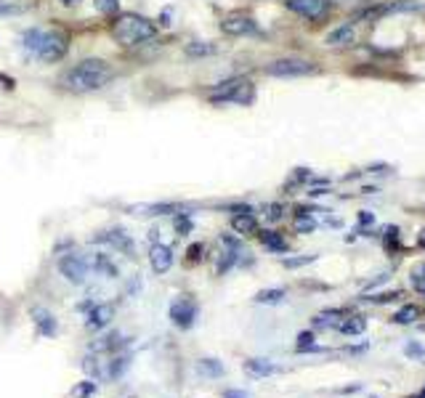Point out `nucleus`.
<instances>
[{
	"label": "nucleus",
	"instance_id": "nucleus-1",
	"mask_svg": "<svg viewBox=\"0 0 425 398\" xmlns=\"http://www.w3.org/2000/svg\"><path fill=\"white\" fill-rule=\"evenodd\" d=\"M112 80H115V69L106 64L104 59H82L80 64L69 66L59 82L64 91L82 96V93L101 91Z\"/></svg>",
	"mask_w": 425,
	"mask_h": 398
},
{
	"label": "nucleus",
	"instance_id": "nucleus-2",
	"mask_svg": "<svg viewBox=\"0 0 425 398\" xmlns=\"http://www.w3.org/2000/svg\"><path fill=\"white\" fill-rule=\"evenodd\" d=\"M24 48L29 53H35L40 61L45 64H56L66 56V48H69V40H66L64 32L59 29H27L24 32Z\"/></svg>",
	"mask_w": 425,
	"mask_h": 398
},
{
	"label": "nucleus",
	"instance_id": "nucleus-3",
	"mask_svg": "<svg viewBox=\"0 0 425 398\" xmlns=\"http://www.w3.org/2000/svg\"><path fill=\"white\" fill-rule=\"evenodd\" d=\"M157 35V24L152 19H146L141 13H120L117 22L112 24V38L117 40L120 45L133 48L141 45L146 40H152Z\"/></svg>",
	"mask_w": 425,
	"mask_h": 398
},
{
	"label": "nucleus",
	"instance_id": "nucleus-4",
	"mask_svg": "<svg viewBox=\"0 0 425 398\" xmlns=\"http://www.w3.org/2000/svg\"><path fill=\"white\" fill-rule=\"evenodd\" d=\"M210 104H239L250 106L255 101V85L247 78H231L218 82L210 93H208Z\"/></svg>",
	"mask_w": 425,
	"mask_h": 398
},
{
	"label": "nucleus",
	"instance_id": "nucleus-5",
	"mask_svg": "<svg viewBox=\"0 0 425 398\" xmlns=\"http://www.w3.org/2000/svg\"><path fill=\"white\" fill-rule=\"evenodd\" d=\"M319 66L308 59H298V56H290V59H277L266 66V75L271 78H305V75H317Z\"/></svg>",
	"mask_w": 425,
	"mask_h": 398
},
{
	"label": "nucleus",
	"instance_id": "nucleus-6",
	"mask_svg": "<svg viewBox=\"0 0 425 398\" xmlns=\"http://www.w3.org/2000/svg\"><path fill=\"white\" fill-rule=\"evenodd\" d=\"M88 271H91L88 258L75 255V252H66V255H62V260H59V274H62L66 281H72V284H82V281L88 279Z\"/></svg>",
	"mask_w": 425,
	"mask_h": 398
},
{
	"label": "nucleus",
	"instance_id": "nucleus-7",
	"mask_svg": "<svg viewBox=\"0 0 425 398\" xmlns=\"http://www.w3.org/2000/svg\"><path fill=\"white\" fill-rule=\"evenodd\" d=\"M284 6L308 22H319L330 13V0H284Z\"/></svg>",
	"mask_w": 425,
	"mask_h": 398
},
{
	"label": "nucleus",
	"instance_id": "nucleus-8",
	"mask_svg": "<svg viewBox=\"0 0 425 398\" xmlns=\"http://www.w3.org/2000/svg\"><path fill=\"white\" fill-rule=\"evenodd\" d=\"M194 318H197V303L192 300V297H178V300H173L171 305V321L178 327V330H189L192 324H194Z\"/></svg>",
	"mask_w": 425,
	"mask_h": 398
},
{
	"label": "nucleus",
	"instance_id": "nucleus-9",
	"mask_svg": "<svg viewBox=\"0 0 425 398\" xmlns=\"http://www.w3.org/2000/svg\"><path fill=\"white\" fill-rule=\"evenodd\" d=\"M221 29H224L226 35H231V38H242V35L255 32V22L247 13H231V16H226L224 22H221Z\"/></svg>",
	"mask_w": 425,
	"mask_h": 398
},
{
	"label": "nucleus",
	"instance_id": "nucleus-10",
	"mask_svg": "<svg viewBox=\"0 0 425 398\" xmlns=\"http://www.w3.org/2000/svg\"><path fill=\"white\" fill-rule=\"evenodd\" d=\"M149 263H152V271L154 274H168L173 265V250L168 247V244H159V242H154L152 244V250H149Z\"/></svg>",
	"mask_w": 425,
	"mask_h": 398
},
{
	"label": "nucleus",
	"instance_id": "nucleus-11",
	"mask_svg": "<svg viewBox=\"0 0 425 398\" xmlns=\"http://www.w3.org/2000/svg\"><path fill=\"white\" fill-rule=\"evenodd\" d=\"M112 316H115V308H112V305L96 303V305H91V314H88V318H85V327H88L91 332L104 330V327H109Z\"/></svg>",
	"mask_w": 425,
	"mask_h": 398
},
{
	"label": "nucleus",
	"instance_id": "nucleus-12",
	"mask_svg": "<svg viewBox=\"0 0 425 398\" xmlns=\"http://www.w3.org/2000/svg\"><path fill=\"white\" fill-rule=\"evenodd\" d=\"M32 321H35V330H38L40 337H56L59 332V324H56V316L45 308H32Z\"/></svg>",
	"mask_w": 425,
	"mask_h": 398
},
{
	"label": "nucleus",
	"instance_id": "nucleus-13",
	"mask_svg": "<svg viewBox=\"0 0 425 398\" xmlns=\"http://www.w3.org/2000/svg\"><path fill=\"white\" fill-rule=\"evenodd\" d=\"M96 242H106V244H112L115 250L125 252L128 258H133V252H136V244H133V239L122 231V228H112V231H106L101 237H96Z\"/></svg>",
	"mask_w": 425,
	"mask_h": 398
},
{
	"label": "nucleus",
	"instance_id": "nucleus-14",
	"mask_svg": "<svg viewBox=\"0 0 425 398\" xmlns=\"http://www.w3.org/2000/svg\"><path fill=\"white\" fill-rule=\"evenodd\" d=\"M231 228L237 231V234H242V237H250V234H258V221H255V215L250 212V207L247 210H239L231 215Z\"/></svg>",
	"mask_w": 425,
	"mask_h": 398
},
{
	"label": "nucleus",
	"instance_id": "nucleus-15",
	"mask_svg": "<svg viewBox=\"0 0 425 398\" xmlns=\"http://www.w3.org/2000/svg\"><path fill=\"white\" fill-rule=\"evenodd\" d=\"M356 40V32H354V24H340L335 27L330 35L324 38L327 45H335V48H343V45H351Z\"/></svg>",
	"mask_w": 425,
	"mask_h": 398
},
{
	"label": "nucleus",
	"instance_id": "nucleus-16",
	"mask_svg": "<svg viewBox=\"0 0 425 398\" xmlns=\"http://www.w3.org/2000/svg\"><path fill=\"white\" fill-rule=\"evenodd\" d=\"M88 265H91V271L104 274L106 279H117V274H120V268L112 263L109 255H93V258H88Z\"/></svg>",
	"mask_w": 425,
	"mask_h": 398
},
{
	"label": "nucleus",
	"instance_id": "nucleus-17",
	"mask_svg": "<svg viewBox=\"0 0 425 398\" xmlns=\"http://www.w3.org/2000/svg\"><path fill=\"white\" fill-rule=\"evenodd\" d=\"M245 371L252 374V377H268V374L277 371V367L271 361H266V358H247L245 361Z\"/></svg>",
	"mask_w": 425,
	"mask_h": 398
},
{
	"label": "nucleus",
	"instance_id": "nucleus-18",
	"mask_svg": "<svg viewBox=\"0 0 425 398\" xmlns=\"http://www.w3.org/2000/svg\"><path fill=\"white\" fill-rule=\"evenodd\" d=\"M128 210L133 212V215H165V212H178V207L175 205H131Z\"/></svg>",
	"mask_w": 425,
	"mask_h": 398
},
{
	"label": "nucleus",
	"instance_id": "nucleus-19",
	"mask_svg": "<svg viewBox=\"0 0 425 398\" xmlns=\"http://www.w3.org/2000/svg\"><path fill=\"white\" fill-rule=\"evenodd\" d=\"M425 0H396L383 6V13H404V11H423Z\"/></svg>",
	"mask_w": 425,
	"mask_h": 398
},
{
	"label": "nucleus",
	"instance_id": "nucleus-20",
	"mask_svg": "<svg viewBox=\"0 0 425 398\" xmlns=\"http://www.w3.org/2000/svg\"><path fill=\"white\" fill-rule=\"evenodd\" d=\"M343 311H327V314H319L317 321H314V327L317 330H338L340 327V321H343Z\"/></svg>",
	"mask_w": 425,
	"mask_h": 398
},
{
	"label": "nucleus",
	"instance_id": "nucleus-21",
	"mask_svg": "<svg viewBox=\"0 0 425 398\" xmlns=\"http://www.w3.org/2000/svg\"><path fill=\"white\" fill-rule=\"evenodd\" d=\"M292 226H295V231H298V234H311V231L317 228V221H314V215H311L308 210H298Z\"/></svg>",
	"mask_w": 425,
	"mask_h": 398
},
{
	"label": "nucleus",
	"instance_id": "nucleus-22",
	"mask_svg": "<svg viewBox=\"0 0 425 398\" xmlns=\"http://www.w3.org/2000/svg\"><path fill=\"white\" fill-rule=\"evenodd\" d=\"M258 237H261V242H264L268 250H274V252L287 250V242H284V239H282V234H277V231H261Z\"/></svg>",
	"mask_w": 425,
	"mask_h": 398
},
{
	"label": "nucleus",
	"instance_id": "nucleus-23",
	"mask_svg": "<svg viewBox=\"0 0 425 398\" xmlns=\"http://www.w3.org/2000/svg\"><path fill=\"white\" fill-rule=\"evenodd\" d=\"M197 371L205 374V377H221L224 374V364L215 361V358H202V361H197Z\"/></svg>",
	"mask_w": 425,
	"mask_h": 398
},
{
	"label": "nucleus",
	"instance_id": "nucleus-24",
	"mask_svg": "<svg viewBox=\"0 0 425 398\" xmlns=\"http://www.w3.org/2000/svg\"><path fill=\"white\" fill-rule=\"evenodd\" d=\"M364 327H367V324H364V318L361 316H345L338 330L343 332V334H361Z\"/></svg>",
	"mask_w": 425,
	"mask_h": 398
},
{
	"label": "nucleus",
	"instance_id": "nucleus-25",
	"mask_svg": "<svg viewBox=\"0 0 425 398\" xmlns=\"http://www.w3.org/2000/svg\"><path fill=\"white\" fill-rule=\"evenodd\" d=\"M96 393V380H80L75 388H72V398H91Z\"/></svg>",
	"mask_w": 425,
	"mask_h": 398
},
{
	"label": "nucleus",
	"instance_id": "nucleus-26",
	"mask_svg": "<svg viewBox=\"0 0 425 398\" xmlns=\"http://www.w3.org/2000/svg\"><path fill=\"white\" fill-rule=\"evenodd\" d=\"M284 300V290H261L258 295H255V303H282Z\"/></svg>",
	"mask_w": 425,
	"mask_h": 398
},
{
	"label": "nucleus",
	"instance_id": "nucleus-27",
	"mask_svg": "<svg viewBox=\"0 0 425 398\" xmlns=\"http://www.w3.org/2000/svg\"><path fill=\"white\" fill-rule=\"evenodd\" d=\"M186 53L189 56H210V53H215V45L212 43H189Z\"/></svg>",
	"mask_w": 425,
	"mask_h": 398
},
{
	"label": "nucleus",
	"instance_id": "nucleus-28",
	"mask_svg": "<svg viewBox=\"0 0 425 398\" xmlns=\"http://www.w3.org/2000/svg\"><path fill=\"white\" fill-rule=\"evenodd\" d=\"M415 318H417V308H415V305H404L401 311L394 314V321H396V324H412Z\"/></svg>",
	"mask_w": 425,
	"mask_h": 398
},
{
	"label": "nucleus",
	"instance_id": "nucleus-29",
	"mask_svg": "<svg viewBox=\"0 0 425 398\" xmlns=\"http://www.w3.org/2000/svg\"><path fill=\"white\" fill-rule=\"evenodd\" d=\"M96 3V8H99V13H106V16H112V13H117L120 3L117 0H93Z\"/></svg>",
	"mask_w": 425,
	"mask_h": 398
},
{
	"label": "nucleus",
	"instance_id": "nucleus-30",
	"mask_svg": "<svg viewBox=\"0 0 425 398\" xmlns=\"http://www.w3.org/2000/svg\"><path fill=\"white\" fill-rule=\"evenodd\" d=\"M175 231H178V234H181V237H184V234H189V231H192V221H189V218H186L184 212H175Z\"/></svg>",
	"mask_w": 425,
	"mask_h": 398
},
{
	"label": "nucleus",
	"instance_id": "nucleus-31",
	"mask_svg": "<svg viewBox=\"0 0 425 398\" xmlns=\"http://www.w3.org/2000/svg\"><path fill=\"white\" fill-rule=\"evenodd\" d=\"M314 260V255H305V258H284L282 263H284V268H301V265L311 263Z\"/></svg>",
	"mask_w": 425,
	"mask_h": 398
},
{
	"label": "nucleus",
	"instance_id": "nucleus-32",
	"mask_svg": "<svg viewBox=\"0 0 425 398\" xmlns=\"http://www.w3.org/2000/svg\"><path fill=\"white\" fill-rule=\"evenodd\" d=\"M308 348H314V334H311V332H303V334L298 337V351H308Z\"/></svg>",
	"mask_w": 425,
	"mask_h": 398
},
{
	"label": "nucleus",
	"instance_id": "nucleus-33",
	"mask_svg": "<svg viewBox=\"0 0 425 398\" xmlns=\"http://www.w3.org/2000/svg\"><path fill=\"white\" fill-rule=\"evenodd\" d=\"M266 218H268V221H279V218H282V207H279V205H271V207L266 210Z\"/></svg>",
	"mask_w": 425,
	"mask_h": 398
},
{
	"label": "nucleus",
	"instance_id": "nucleus-34",
	"mask_svg": "<svg viewBox=\"0 0 425 398\" xmlns=\"http://www.w3.org/2000/svg\"><path fill=\"white\" fill-rule=\"evenodd\" d=\"M398 297V292H388V295H377V297H370L372 303H388V300H394Z\"/></svg>",
	"mask_w": 425,
	"mask_h": 398
},
{
	"label": "nucleus",
	"instance_id": "nucleus-35",
	"mask_svg": "<svg viewBox=\"0 0 425 398\" xmlns=\"http://www.w3.org/2000/svg\"><path fill=\"white\" fill-rule=\"evenodd\" d=\"M199 252H202V244H192V247H189V260H199V258H202Z\"/></svg>",
	"mask_w": 425,
	"mask_h": 398
},
{
	"label": "nucleus",
	"instance_id": "nucleus-36",
	"mask_svg": "<svg viewBox=\"0 0 425 398\" xmlns=\"http://www.w3.org/2000/svg\"><path fill=\"white\" fill-rule=\"evenodd\" d=\"M16 11H19V8H16V6H11L8 0H0V13H16Z\"/></svg>",
	"mask_w": 425,
	"mask_h": 398
},
{
	"label": "nucleus",
	"instance_id": "nucleus-37",
	"mask_svg": "<svg viewBox=\"0 0 425 398\" xmlns=\"http://www.w3.org/2000/svg\"><path fill=\"white\" fill-rule=\"evenodd\" d=\"M224 398H250V396H247L245 390H226Z\"/></svg>",
	"mask_w": 425,
	"mask_h": 398
},
{
	"label": "nucleus",
	"instance_id": "nucleus-38",
	"mask_svg": "<svg viewBox=\"0 0 425 398\" xmlns=\"http://www.w3.org/2000/svg\"><path fill=\"white\" fill-rule=\"evenodd\" d=\"M407 353H410V356H425L420 345H407Z\"/></svg>",
	"mask_w": 425,
	"mask_h": 398
},
{
	"label": "nucleus",
	"instance_id": "nucleus-39",
	"mask_svg": "<svg viewBox=\"0 0 425 398\" xmlns=\"http://www.w3.org/2000/svg\"><path fill=\"white\" fill-rule=\"evenodd\" d=\"M59 3H62L64 8H78V6H80V3H82V0H59Z\"/></svg>",
	"mask_w": 425,
	"mask_h": 398
},
{
	"label": "nucleus",
	"instance_id": "nucleus-40",
	"mask_svg": "<svg viewBox=\"0 0 425 398\" xmlns=\"http://www.w3.org/2000/svg\"><path fill=\"white\" fill-rule=\"evenodd\" d=\"M417 244H420V247H423V250H425V231H423V237L417 239Z\"/></svg>",
	"mask_w": 425,
	"mask_h": 398
}]
</instances>
